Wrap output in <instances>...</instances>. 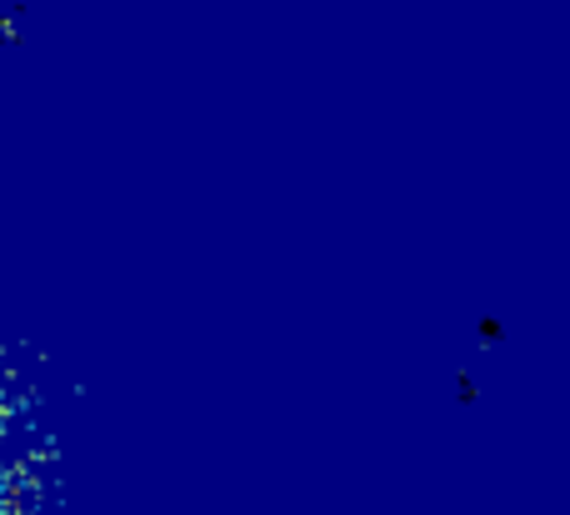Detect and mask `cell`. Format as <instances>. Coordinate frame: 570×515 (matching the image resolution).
I'll use <instances>...</instances> for the list:
<instances>
[{
  "label": "cell",
  "instance_id": "cell-1",
  "mask_svg": "<svg viewBox=\"0 0 570 515\" xmlns=\"http://www.w3.org/2000/svg\"><path fill=\"white\" fill-rule=\"evenodd\" d=\"M26 366L0 350V515H50L56 440Z\"/></svg>",
  "mask_w": 570,
  "mask_h": 515
}]
</instances>
